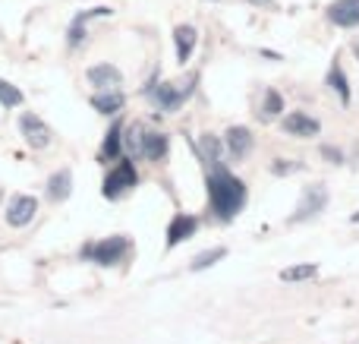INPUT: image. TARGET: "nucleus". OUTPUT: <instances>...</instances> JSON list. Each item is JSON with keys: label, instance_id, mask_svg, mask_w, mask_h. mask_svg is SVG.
I'll return each instance as SVG.
<instances>
[{"label": "nucleus", "instance_id": "nucleus-22", "mask_svg": "<svg viewBox=\"0 0 359 344\" xmlns=\"http://www.w3.org/2000/svg\"><path fill=\"white\" fill-rule=\"evenodd\" d=\"M142 136H145L142 124H133L130 130H123V149L130 155H142Z\"/></svg>", "mask_w": 359, "mask_h": 344}, {"label": "nucleus", "instance_id": "nucleus-19", "mask_svg": "<svg viewBox=\"0 0 359 344\" xmlns=\"http://www.w3.org/2000/svg\"><path fill=\"white\" fill-rule=\"evenodd\" d=\"M325 82H328V86L331 88H334V92H337V98H341L344 101V105H350V79H347V73H344V67H341V63H331V70H328V79H325Z\"/></svg>", "mask_w": 359, "mask_h": 344}, {"label": "nucleus", "instance_id": "nucleus-23", "mask_svg": "<svg viewBox=\"0 0 359 344\" xmlns=\"http://www.w3.org/2000/svg\"><path fill=\"white\" fill-rule=\"evenodd\" d=\"M280 111H284V95L278 88H268L262 98V117H278Z\"/></svg>", "mask_w": 359, "mask_h": 344}, {"label": "nucleus", "instance_id": "nucleus-11", "mask_svg": "<svg viewBox=\"0 0 359 344\" xmlns=\"http://www.w3.org/2000/svg\"><path fill=\"white\" fill-rule=\"evenodd\" d=\"M111 6H95V10H86V13H79V16L73 19V25H69V32H67V41H69V48H82L86 44V38H88V32H86V22L88 19H95V16H111Z\"/></svg>", "mask_w": 359, "mask_h": 344}, {"label": "nucleus", "instance_id": "nucleus-8", "mask_svg": "<svg viewBox=\"0 0 359 344\" xmlns=\"http://www.w3.org/2000/svg\"><path fill=\"white\" fill-rule=\"evenodd\" d=\"M86 79L92 82V88H98V92H114V88L123 86V73H120L114 63H95V67H88Z\"/></svg>", "mask_w": 359, "mask_h": 344}, {"label": "nucleus", "instance_id": "nucleus-25", "mask_svg": "<svg viewBox=\"0 0 359 344\" xmlns=\"http://www.w3.org/2000/svg\"><path fill=\"white\" fill-rule=\"evenodd\" d=\"M0 105L4 107H19L22 105V92L16 86H10L6 79H0Z\"/></svg>", "mask_w": 359, "mask_h": 344}, {"label": "nucleus", "instance_id": "nucleus-1", "mask_svg": "<svg viewBox=\"0 0 359 344\" xmlns=\"http://www.w3.org/2000/svg\"><path fill=\"white\" fill-rule=\"evenodd\" d=\"M208 196H211V209L221 221H233L236 212L246 206V183L240 177H233L230 171L217 168L208 174Z\"/></svg>", "mask_w": 359, "mask_h": 344}, {"label": "nucleus", "instance_id": "nucleus-18", "mask_svg": "<svg viewBox=\"0 0 359 344\" xmlns=\"http://www.w3.org/2000/svg\"><path fill=\"white\" fill-rule=\"evenodd\" d=\"M123 105H126V95L120 92V88L92 95V107L95 111H101V114H117V111H123Z\"/></svg>", "mask_w": 359, "mask_h": 344}, {"label": "nucleus", "instance_id": "nucleus-28", "mask_svg": "<svg viewBox=\"0 0 359 344\" xmlns=\"http://www.w3.org/2000/svg\"><path fill=\"white\" fill-rule=\"evenodd\" d=\"M252 4H262V6H274V0H252Z\"/></svg>", "mask_w": 359, "mask_h": 344}, {"label": "nucleus", "instance_id": "nucleus-7", "mask_svg": "<svg viewBox=\"0 0 359 344\" xmlns=\"http://www.w3.org/2000/svg\"><path fill=\"white\" fill-rule=\"evenodd\" d=\"M126 250H130V240L126 237H107V240H101V244H95L92 250H88V256L98 265H117Z\"/></svg>", "mask_w": 359, "mask_h": 344}, {"label": "nucleus", "instance_id": "nucleus-14", "mask_svg": "<svg viewBox=\"0 0 359 344\" xmlns=\"http://www.w3.org/2000/svg\"><path fill=\"white\" fill-rule=\"evenodd\" d=\"M196 41H198V29L189 22H180L174 29V44H177V60L186 63L189 60V54L196 51Z\"/></svg>", "mask_w": 359, "mask_h": 344}, {"label": "nucleus", "instance_id": "nucleus-6", "mask_svg": "<svg viewBox=\"0 0 359 344\" xmlns=\"http://www.w3.org/2000/svg\"><path fill=\"white\" fill-rule=\"evenodd\" d=\"M35 215H38V199L35 196L16 193L10 202H6V225L10 227H25Z\"/></svg>", "mask_w": 359, "mask_h": 344}, {"label": "nucleus", "instance_id": "nucleus-16", "mask_svg": "<svg viewBox=\"0 0 359 344\" xmlns=\"http://www.w3.org/2000/svg\"><path fill=\"white\" fill-rule=\"evenodd\" d=\"M170 152V139L164 133H145L142 136V158L145 161H161Z\"/></svg>", "mask_w": 359, "mask_h": 344}, {"label": "nucleus", "instance_id": "nucleus-13", "mask_svg": "<svg viewBox=\"0 0 359 344\" xmlns=\"http://www.w3.org/2000/svg\"><path fill=\"white\" fill-rule=\"evenodd\" d=\"M196 231H198L196 215H177L168 227V246H177V244H183V240L196 237Z\"/></svg>", "mask_w": 359, "mask_h": 344}, {"label": "nucleus", "instance_id": "nucleus-24", "mask_svg": "<svg viewBox=\"0 0 359 344\" xmlns=\"http://www.w3.org/2000/svg\"><path fill=\"white\" fill-rule=\"evenodd\" d=\"M318 275V269L316 265H290V269H284L280 272V282H309V278H316Z\"/></svg>", "mask_w": 359, "mask_h": 344}, {"label": "nucleus", "instance_id": "nucleus-27", "mask_svg": "<svg viewBox=\"0 0 359 344\" xmlns=\"http://www.w3.org/2000/svg\"><path fill=\"white\" fill-rule=\"evenodd\" d=\"M322 155L328 158L331 164H341V161H344V152H341V149H334V145H322Z\"/></svg>", "mask_w": 359, "mask_h": 344}, {"label": "nucleus", "instance_id": "nucleus-29", "mask_svg": "<svg viewBox=\"0 0 359 344\" xmlns=\"http://www.w3.org/2000/svg\"><path fill=\"white\" fill-rule=\"evenodd\" d=\"M353 54H356V60H359V38L353 41Z\"/></svg>", "mask_w": 359, "mask_h": 344}, {"label": "nucleus", "instance_id": "nucleus-3", "mask_svg": "<svg viewBox=\"0 0 359 344\" xmlns=\"http://www.w3.org/2000/svg\"><path fill=\"white\" fill-rule=\"evenodd\" d=\"M325 206H328V187H325V183H309V187L303 190V196H299V206L290 221L316 218L318 212H325Z\"/></svg>", "mask_w": 359, "mask_h": 344}, {"label": "nucleus", "instance_id": "nucleus-9", "mask_svg": "<svg viewBox=\"0 0 359 344\" xmlns=\"http://www.w3.org/2000/svg\"><path fill=\"white\" fill-rule=\"evenodd\" d=\"M318 130H322V124H318L316 117H309V114L303 111H293L284 117V133L287 136H299V139H312L318 136Z\"/></svg>", "mask_w": 359, "mask_h": 344}, {"label": "nucleus", "instance_id": "nucleus-2", "mask_svg": "<svg viewBox=\"0 0 359 344\" xmlns=\"http://www.w3.org/2000/svg\"><path fill=\"white\" fill-rule=\"evenodd\" d=\"M192 82L196 79H186V82H158V86L149 88V98L161 107L164 114H177L180 107L186 105V98L192 95Z\"/></svg>", "mask_w": 359, "mask_h": 344}, {"label": "nucleus", "instance_id": "nucleus-4", "mask_svg": "<svg viewBox=\"0 0 359 344\" xmlns=\"http://www.w3.org/2000/svg\"><path fill=\"white\" fill-rule=\"evenodd\" d=\"M133 187H136V168H133V161L120 158L117 168L104 177V196L107 199H120V196H126Z\"/></svg>", "mask_w": 359, "mask_h": 344}, {"label": "nucleus", "instance_id": "nucleus-21", "mask_svg": "<svg viewBox=\"0 0 359 344\" xmlns=\"http://www.w3.org/2000/svg\"><path fill=\"white\" fill-rule=\"evenodd\" d=\"M224 256H227V246H211V250L198 253V256L192 259V272H205V269H211V265L221 263Z\"/></svg>", "mask_w": 359, "mask_h": 344}, {"label": "nucleus", "instance_id": "nucleus-5", "mask_svg": "<svg viewBox=\"0 0 359 344\" xmlns=\"http://www.w3.org/2000/svg\"><path fill=\"white\" fill-rule=\"evenodd\" d=\"M19 133H22V139H25L29 149H48L50 145V126L44 124L38 114L25 111L22 117H19Z\"/></svg>", "mask_w": 359, "mask_h": 344}, {"label": "nucleus", "instance_id": "nucleus-17", "mask_svg": "<svg viewBox=\"0 0 359 344\" xmlns=\"http://www.w3.org/2000/svg\"><path fill=\"white\" fill-rule=\"evenodd\" d=\"M44 190H48V199L63 202V199L69 196V190H73V174H69L67 168H63V171H54V174L48 177V183H44Z\"/></svg>", "mask_w": 359, "mask_h": 344}, {"label": "nucleus", "instance_id": "nucleus-10", "mask_svg": "<svg viewBox=\"0 0 359 344\" xmlns=\"http://www.w3.org/2000/svg\"><path fill=\"white\" fill-rule=\"evenodd\" d=\"M328 19L337 29H356L359 25V0H334L328 6Z\"/></svg>", "mask_w": 359, "mask_h": 344}, {"label": "nucleus", "instance_id": "nucleus-26", "mask_svg": "<svg viewBox=\"0 0 359 344\" xmlns=\"http://www.w3.org/2000/svg\"><path fill=\"white\" fill-rule=\"evenodd\" d=\"M293 171H303V164H299V161H290V158H278V161L271 164V174H278V177L293 174Z\"/></svg>", "mask_w": 359, "mask_h": 344}, {"label": "nucleus", "instance_id": "nucleus-12", "mask_svg": "<svg viewBox=\"0 0 359 344\" xmlns=\"http://www.w3.org/2000/svg\"><path fill=\"white\" fill-rule=\"evenodd\" d=\"M224 143H227V149H230L233 158H246L249 152L255 149V136H252L249 126H230L227 136H224Z\"/></svg>", "mask_w": 359, "mask_h": 344}, {"label": "nucleus", "instance_id": "nucleus-15", "mask_svg": "<svg viewBox=\"0 0 359 344\" xmlns=\"http://www.w3.org/2000/svg\"><path fill=\"white\" fill-rule=\"evenodd\" d=\"M196 152H198V158H202L208 168H215V164L221 161V155H224L221 136H215V133H202V136H198V143H196Z\"/></svg>", "mask_w": 359, "mask_h": 344}, {"label": "nucleus", "instance_id": "nucleus-20", "mask_svg": "<svg viewBox=\"0 0 359 344\" xmlns=\"http://www.w3.org/2000/svg\"><path fill=\"white\" fill-rule=\"evenodd\" d=\"M120 152H123V126L114 124L111 130H107L104 145H101V158H117L120 161Z\"/></svg>", "mask_w": 359, "mask_h": 344}]
</instances>
